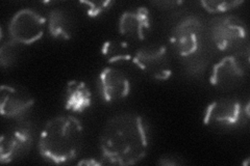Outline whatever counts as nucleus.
Segmentation results:
<instances>
[{
  "instance_id": "12",
  "label": "nucleus",
  "mask_w": 250,
  "mask_h": 166,
  "mask_svg": "<svg viewBox=\"0 0 250 166\" xmlns=\"http://www.w3.org/2000/svg\"><path fill=\"white\" fill-rule=\"evenodd\" d=\"M151 27L150 13L145 6L124 12L119 19V33L128 38L144 39Z\"/></svg>"
},
{
  "instance_id": "15",
  "label": "nucleus",
  "mask_w": 250,
  "mask_h": 166,
  "mask_svg": "<svg viewBox=\"0 0 250 166\" xmlns=\"http://www.w3.org/2000/svg\"><path fill=\"white\" fill-rule=\"evenodd\" d=\"M101 53L104 57L111 64H116L120 61H127L132 59L134 54L130 52V48L127 43L116 39L106 41L101 47Z\"/></svg>"
},
{
  "instance_id": "13",
  "label": "nucleus",
  "mask_w": 250,
  "mask_h": 166,
  "mask_svg": "<svg viewBox=\"0 0 250 166\" xmlns=\"http://www.w3.org/2000/svg\"><path fill=\"white\" fill-rule=\"evenodd\" d=\"M92 104V93L87 83L82 80L69 81L65 93V108L69 111L82 113Z\"/></svg>"
},
{
  "instance_id": "19",
  "label": "nucleus",
  "mask_w": 250,
  "mask_h": 166,
  "mask_svg": "<svg viewBox=\"0 0 250 166\" xmlns=\"http://www.w3.org/2000/svg\"><path fill=\"white\" fill-rule=\"evenodd\" d=\"M183 163L181 158H177L174 155H165L161 157V159L158 161V164L160 165H179Z\"/></svg>"
},
{
  "instance_id": "9",
  "label": "nucleus",
  "mask_w": 250,
  "mask_h": 166,
  "mask_svg": "<svg viewBox=\"0 0 250 166\" xmlns=\"http://www.w3.org/2000/svg\"><path fill=\"white\" fill-rule=\"evenodd\" d=\"M247 65L248 56L244 58L243 54L228 55L213 67L209 81L218 89L232 88L246 75Z\"/></svg>"
},
{
  "instance_id": "10",
  "label": "nucleus",
  "mask_w": 250,
  "mask_h": 166,
  "mask_svg": "<svg viewBox=\"0 0 250 166\" xmlns=\"http://www.w3.org/2000/svg\"><path fill=\"white\" fill-rule=\"evenodd\" d=\"M34 104V97L21 86L3 84L0 88V111L4 117L21 120Z\"/></svg>"
},
{
  "instance_id": "2",
  "label": "nucleus",
  "mask_w": 250,
  "mask_h": 166,
  "mask_svg": "<svg viewBox=\"0 0 250 166\" xmlns=\"http://www.w3.org/2000/svg\"><path fill=\"white\" fill-rule=\"evenodd\" d=\"M83 137V125L78 118L56 116L44 126L39 138V152L51 163H67L80 154Z\"/></svg>"
},
{
  "instance_id": "7",
  "label": "nucleus",
  "mask_w": 250,
  "mask_h": 166,
  "mask_svg": "<svg viewBox=\"0 0 250 166\" xmlns=\"http://www.w3.org/2000/svg\"><path fill=\"white\" fill-rule=\"evenodd\" d=\"M210 35L219 50L229 51L244 41L247 28L245 23L236 16H219L210 22Z\"/></svg>"
},
{
  "instance_id": "18",
  "label": "nucleus",
  "mask_w": 250,
  "mask_h": 166,
  "mask_svg": "<svg viewBox=\"0 0 250 166\" xmlns=\"http://www.w3.org/2000/svg\"><path fill=\"white\" fill-rule=\"evenodd\" d=\"M17 44L10 38V41L3 43L0 48V62L3 68L10 67L17 56Z\"/></svg>"
},
{
  "instance_id": "4",
  "label": "nucleus",
  "mask_w": 250,
  "mask_h": 166,
  "mask_svg": "<svg viewBox=\"0 0 250 166\" xmlns=\"http://www.w3.org/2000/svg\"><path fill=\"white\" fill-rule=\"evenodd\" d=\"M46 26V19L41 14L28 7L21 9L10 21V37L17 44L31 45L44 36Z\"/></svg>"
},
{
  "instance_id": "5",
  "label": "nucleus",
  "mask_w": 250,
  "mask_h": 166,
  "mask_svg": "<svg viewBox=\"0 0 250 166\" xmlns=\"http://www.w3.org/2000/svg\"><path fill=\"white\" fill-rule=\"evenodd\" d=\"M34 139V127L22 121L4 132L0 139V162L11 163L29 152Z\"/></svg>"
},
{
  "instance_id": "1",
  "label": "nucleus",
  "mask_w": 250,
  "mask_h": 166,
  "mask_svg": "<svg viewBox=\"0 0 250 166\" xmlns=\"http://www.w3.org/2000/svg\"><path fill=\"white\" fill-rule=\"evenodd\" d=\"M99 146L104 159L112 164L134 165L144 159L149 146V127L143 116L121 113L106 122Z\"/></svg>"
},
{
  "instance_id": "16",
  "label": "nucleus",
  "mask_w": 250,
  "mask_h": 166,
  "mask_svg": "<svg viewBox=\"0 0 250 166\" xmlns=\"http://www.w3.org/2000/svg\"><path fill=\"white\" fill-rule=\"evenodd\" d=\"M242 3H243V1H241V0H221V1H216V0H205V1L200 2V4L203 6V9L212 14L226 13L232 9H236L237 6L241 5Z\"/></svg>"
},
{
  "instance_id": "14",
  "label": "nucleus",
  "mask_w": 250,
  "mask_h": 166,
  "mask_svg": "<svg viewBox=\"0 0 250 166\" xmlns=\"http://www.w3.org/2000/svg\"><path fill=\"white\" fill-rule=\"evenodd\" d=\"M47 27L54 38L70 39L72 37V22L64 10L54 9L49 12Z\"/></svg>"
},
{
  "instance_id": "8",
  "label": "nucleus",
  "mask_w": 250,
  "mask_h": 166,
  "mask_svg": "<svg viewBox=\"0 0 250 166\" xmlns=\"http://www.w3.org/2000/svg\"><path fill=\"white\" fill-rule=\"evenodd\" d=\"M247 107L244 108L238 100L219 99L208 105L203 122L206 125L234 127L248 116Z\"/></svg>"
},
{
  "instance_id": "3",
  "label": "nucleus",
  "mask_w": 250,
  "mask_h": 166,
  "mask_svg": "<svg viewBox=\"0 0 250 166\" xmlns=\"http://www.w3.org/2000/svg\"><path fill=\"white\" fill-rule=\"evenodd\" d=\"M132 62L145 75L155 80H168L172 75V62L168 49L164 45H150L134 53Z\"/></svg>"
},
{
  "instance_id": "11",
  "label": "nucleus",
  "mask_w": 250,
  "mask_h": 166,
  "mask_svg": "<svg viewBox=\"0 0 250 166\" xmlns=\"http://www.w3.org/2000/svg\"><path fill=\"white\" fill-rule=\"evenodd\" d=\"M98 91L106 103L126 98L130 92V81L124 72L117 68H104L98 75Z\"/></svg>"
},
{
  "instance_id": "17",
  "label": "nucleus",
  "mask_w": 250,
  "mask_h": 166,
  "mask_svg": "<svg viewBox=\"0 0 250 166\" xmlns=\"http://www.w3.org/2000/svg\"><path fill=\"white\" fill-rule=\"evenodd\" d=\"M81 3L87 6V15L90 18H97L113 6V1L111 0H97V1L83 0Z\"/></svg>"
},
{
  "instance_id": "6",
  "label": "nucleus",
  "mask_w": 250,
  "mask_h": 166,
  "mask_svg": "<svg viewBox=\"0 0 250 166\" xmlns=\"http://www.w3.org/2000/svg\"><path fill=\"white\" fill-rule=\"evenodd\" d=\"M205 26L195 16H188L179 21L171 33L170 41L182 57H191L200 50Z\"/></svg>"
}]
</instances>
